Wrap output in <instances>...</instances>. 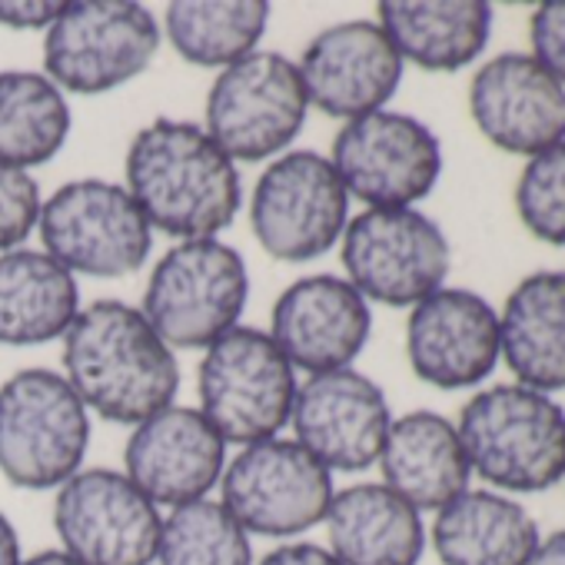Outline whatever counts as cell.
I'll use <instances>...</instances> for the list:
<instances>
[{
  "mask_svg": "<svg viewBox=\"0 0 565 565\" xmlns=\"http://www.w3.org/2000/svg\"><path fill=\"white\" fill-rule=\"evenodd\" d=\"M64 380L97 416L140 426L173 406L180 366L147 317L124 300H97L64 333Z\"/></svg>",
  "mask_w": 565,
  "mask_h": 565,
  "instance_id": "cell-1",
  "label": "cell"
},
{
  "mask_svg": "<svg viewBox=\"0 0 565 565\" xmlns=\"http://www.w3.org/2000/svg\"><path fill=\"white\" fill-rule=\"evenodd\" d=\"M127 193L167 236L216 239L243 203L236 163L190 120H153L127 150Z\"/></svg>",
  "mask_w": 565,
  "mask_h": 565,
  "instance_id": "cell-2",
  "label": "cell"
},
{
  "mask_svg": "<svg viewBox=\"0 0 565 565\" xmlns=\"http://www.w3.org/2000/svg\"><path fill=\"white\" fill-rule=\"evenodd\" d=\"M456 429L472 472L502 492H542L565 476V409L539 390H482Z\"/></svg>",
  "mask_w": 565,
  "mask_h": 565,
  "instance_id": "cell-3",
  "label": "cell"
},
{
  "mask_svg": "<svg viewBox=\"0 0 565 565\" xmlns=\"http://www.w3.org/2000/svg\"><path fill=\"white\" fill-rule=\"evenodd\" d=\"M90 416L64 373L21 370L0 386V472L18 489H61L81 472Z\"/></svg>",
  "mask_w": 565,
  "mask_h": 565,
  "instance_id": "cell-4",
  "label": "cell"
},
{
  "mask_svg": "<svg viewBox=\"0 0 565 565\" xmlns=\"http://www.w3.org/2000/svg\"><path fill=\"white\" fill-rule=\"evenodd\" d=\"M249 300L243 256L220 239H183L150 273L143 317L170 350H210Z\"/></svg>",
  "mask_w": 565,
  "mask_h": 565,
  "instance_id": "cell-5",
  "label": "cell"
},
{
  "mask_svg": "<svg viewBox=\"0 0 565 565\" xmlns=\"http://www.w3.org/2000/svg\"><path fill=\"white\" fill-rule=\"evenodd\" d=\"M307 110L300 67L276 51H253L216 74L203 130L233 163H263L290 150Z\"/></svg>",
  "mask_w": 565,
  "mask_h": 565,
  "instance_id": "cell-6",
  "label": "cell"
},
{
  "mask_svg": "<svg viewBox=\"0 0 565 565\" xmlns=\"http://www.w3.org/2000/svg\"><path fill=\"white\" fill-rule=\"evenodd\" d=\"M200 413L223 443L253 446L276 439L290 423L297 399V370L269 333L233 327L200 363Z\"/></svg>",
  "mask_w": 565,
  "mask_h": 565,
  "instance_id": "cell-7",
  "label": "cell"
},
{
  "mask_svg": "<svg viewBox=\"0 0 565 565\" xmlns=\"http://www.w3.org/2000/svg\"><path fill=\"white\" fill-rule=\"evenodd\" d=\"M160 51L157 18L134 0L64 4L44 38V71L71 94L97 97L140 77Z\"/></svg>",
  "mask_w": 565,
  "mask_h": 565,
  "instance_id": "cell-8",
  "label": "cell"
},
{
  "mask_svg": "<svg viewBox=\"0 0 565 565\" xmlns=\"http://www.w3.org/2000/svg\"><path fill=\"white\" fill-rule=\"evenodd\" d=\"M350 223V193L330 157L287 150L256 180L249 226L279 263H310L330 253Z\"/></svg>",
  "mask_w": 565,
  "mask_h": 565,
  "instance_id": "cell-9",
  "label": "cell"
},
{
  "mask_svg": "<svg viewBox=\"0 0 565 565\" xmlns=\"http://www.w3.org/2000/svg\"><path fill=\"white\" fill-rule=\"evenodd\" d=\"M44 253L64 269L120 279L137 273L153 246V226L134 203L127 186L107 180L64 183L41 203L38 220Z\"/></svg>",
  "mask_w": 565,
  "mask_h": 565,
  "instance_id": "cell-10",
  "label": "cell"
},
{
  "mask_svg": "<svg viewBox=\"0 0 565 565\" xmlns=\"http://www.w3.org/2000/svg\"><path fill=\"white\" fill-rule=\"evenodd\" d=\"M223 509L246 535L290 539L320 525L333 502L330 469L297 439L243 446L220 479Z\"/></svg>",
  "mask_w": 565,
  "mask_h": 565,
  "instance_id": "cell-11",
  "label": "cell"
},
{
  "mask_svg": "<svg viewBox=\"0 0 565 565\" xmlns=\"http://www.w3.org/2000/svg\"><path fill=\"white\" fill-rule=\"evenodd\" d=\"M449 239L436 220L406 210H366L343 230V266L356 294L383 307H416L449 276Z\"/></svg>",
  "mask_w": 565,
  "mask_h": 565,
  "instance_id": "cell-12",
  "label": "cell"
},
{
  "mask_svg": "<svg viewBox=\"0 0 565 565\" xmlns=\"http://www.w3.org/2000/svg\"><path fill=\"white\" fill-rule=\"evenodd\" d=\"M347 193L370 210H406L443 177V143L416 117L376 110L343 124L330 157Z\"/></svg>",
  "mask_w": 565,
  "mask_h": 565,
  "instance_id": "cell-13",
  "label": "cell"
},
{
  "mask_svg": "<svg viewBox=\"0 0 565 565\" xmlns=\"http://www.w3.org/2000/svg\"><path fill=\"white\" fill-rule=\"evenodd\" d=\"M54 529L81 565H153L160 509L117 469H81L54 499Z\"/></svg>",
  "mask_w": 565,
  "mask_h": 565,
  "instance_id": "cell-14",
  "label": "cell"
},
{
  "mask_svg": "<svg viewBox=\"0 0 565 565\" xmlns=\"http://www.w3.org/2000/svg\"><path fill=\"white\" fill-rule=\"evenodd\" d=\"M290 423L297 429V443L330 472H363L380 462L393 413L370 376L356 370H333L297 386Z\"/></svg>",
  "mask_w": 565,
  "mask_h": 565,
  "instance_id": "cell-15",
  "label": "cell"
},
{
  "mask_svg": "<svg viewBox=\"0 0 565 565\" xmlns=\"http://www.w3.org/2000/svg\"><path fill=\"white\" fill-rule=\"evenodd\" d=\"M373 330L370 303L343 276H303L279 294L269 340L294 370L310 376L350 370Z\"/></svg>",
  "mask_w": 565,
  "mask_h": 565,
  "instance_id": "cell-16",
  "label": "cell"
},
{
  "mask_svg": "<svg viewBox=\"0 0 565 565\" xmlns=\"http://www.w3.org/2000/svg\"><path fill=\"white\" fill-rule=\"evenodd\" d=\"M307 97L337 120L376 114L403 84V57L376 21H343L317 34L297 64Z\"/></svg>",
  "mask_w": 565,
  "mask_h": 565,
  "instance_id": "cell-17",
  "label": "cell"
},
{
  "mask_svg": "<svg viewBox=\"0 0 565 565\" xmlns=\"http://www.w3.org/2000/svg\"><path fill=\"white\" fill-rule=\"evenodd\" d=\"M406 356L423 383L436 390H472L502 360L499 317L486 297L443 287L413 307L406 320Z\"/></svg>",
  "mask_w": 565,
  "mask_h": 565,
  "instance_id": "cell-18",
  "label": "cell"
},
{
  "mask_svg": "<svg viewBox=\"0 0 565 565\" xmlns=\"http://www.w3.org/2000/svg\"><path fill=\"white\" fill-rule=\"evenodd\" d=\"M127 479L160 509L190 505L223 479L226 443L200 409L167 406L134 426L124 449Z\"/></svg>",
  "mask_w": 565,
  "mask_h": 565,
  "instance_id": "cell-19",
  "label": "cell"
},
{
  "mask_svg": "<svg viewBox=\"0 0 565 565\" xmlns=\"http://www.w3.org/2000/svg\"><path fill=\"white\" fill-rule=\"evenodd\" d=\"M469 114L479 134L505 150L535 157L565 140V87L532 54H499L469 87Z\"/></svg>",
  "mask_w": 565,
  "mask_h": 565,
  "instance_id": "cell-20",
  "label": "cell"
},
{
  "mask_svg": "<svg viewBox=\"0 0 565 565\" xmlns=\"http://www.w3.org/2000/svg\"><path fill=\"white\" fill-rule=\"evenodd\" d=\"M380 466L386 479L383 486L419 512H439L449 505L469 489L472 476L459 429L433 409H416L390 423Z\"/></svg>",
  "mask_w": 565,
  "mask_h": 565,
  "instance_id": "cell-21",
  "label": "cell"
},
{
  "mask_svg": "<svg viewBox=\"0 0 565 565\" xmlns=\"http://www.w3.org/2000/svg\"><path fill=\"white\" fill-rule=\"evenodd\" d=\"M330 552L343 565H416L426 548L419 509L383 482L333 492L327 512Z\"/></svg>",
  "mask_w": 565,
  "mask_h": 565,
  "instance_id": "cell-22",
  "label": "cell"
},
{
  "mask_svg": "<svg viewBox=\"0 0 565 565\" xmlns=\"http://www.w3.org/2000/svg\"><path fill=\"white\" fill-rule=\"evenodd\" d=\"M499 353L519 386L565 390V273L539 269L509 294L499 317Z\"/></svg>",
  "mask_w": 565,
  "mask_h": 565,
  "instance_id": "cell-23",
  "label": "cell"
},
{
  "mask_svg": "<svg viewBox=\"0 0 565 565\" xmlns=\"http://www.w3.org/2000/svg\"><path fill=\"white\" fill-rule=\"evenodd\" d=\"M380 28L396 54L433 74L469 67L489 44L492 8L486 0H383Z\"/></svg>",
  "mask_w": 565,
  "mask_h": 565,
  "instance_id": "cell-24",
  "label": "cell"
},
{
  "mask_svg": "<svg viewBox=\"0 0 565 565\" xmlns=\"http://www.w3.org/2000/svg\"><path fill=\"white\" fill-rule=\"evenodd\" d=\"M539 542L529 509L489 489H466L433 522V548L443 565H529Z\"/></svg>",
  "mask_w": 565,
  "mask_h": 565,
  "instance_id": "cell-25",
  "label": "cell"
},
{
  "mask_svg": "<svg viewBox=\"0 0 565 565\" xmlns=\"http://www.w3.org/2000/svg\"><path fill=\"white\" fill-rule=\"evenodd\" d=\"M77 313V279L54 256L24 246L0 253V343L44 347L64 340Z\"/></svg>",
  "mask_w": 565,
  "mask_h": 565,
  "instance_id": "cell-26",
  "label": "cell"
},
{
  "mask_svg": "<svg viewBox=\"0 0 565 565\" xmlns=\"http://www.w3.org/2000/svg\"><path fill=\"white\" fill-rule=\"evenodd\" d=\"M269 14L263 0H173L163 14V31L186 64L226 71L256 51Z\"/></svg>",
  "mask_w": 565,
  "mask_h": 565,
  "instance_id": "cell-27",
  "label": "cell"
},
{
  "mask_svg": "<svg viewBox=\"0 0 565 565\" xmlns=\"http://www.w3.org/2000/svg\"><path fill=\"white\" fill-rule=\"evenodd\" d=\"M71 137L64 90L38 71L0 74V160L31 170L51 163Z\"/></svg>",
  "mask_w": 565,
  "mask_h": 565,
  "instance_id": "cell-28",
  "label": "cell"
},
{
  "mask_svg": "<svg viewBox=\"0 0 565 565\" xmlns=\"http://www.w3.org/2000/svg\"><path fill=\"white\" fill-rule=\"evenodd\" d=\"M160 565H253L246 529L223 502L200 499L170 509L157 545Z\"/></svg>",
  "mask_w": 565,
  "mask_h": 565,
  "instance_id": "cell-29",
  "label": "cell"
},
{
  "mask_svg": "<svg viewBox=\"0 0 565 565\" xmlns=\"http://www.w3.org/2000/svg\"><path fill=\"white\" fill-rule=\"evenodd\" d=\"M515 210L535 239L565 246V140L529 157L515 183Z\"/></svg>",
  "mask_w": 565,
  "mask_h": 565,
  "instance_id": "cell-30",
  "label": "cell"
},
{
  "mask_svg": "<svg viewBox=\"0 0 565 565\" xmlns=\"http://www.w3.org/2000/svg\"><path fill=\"white\" fill-rule=\"evenodd\" d=\"M41 203L34 177L0 160V253L18 249L38 230Z\"/></svg>",
  "mask_w": 565,
  "mask_h": 565,
  "instance_id": "cell-31",
  "label": "cell"
},
{
  "mask_svg": "<svg viewBox=\"0 0 565 565\" xmlns=\"http://www.w3.org/2000/svg\"><path fill=\"white\" fill-rule=\"evenodd\" d=\"M532 57L565 87V0L539 4L529 21Z\"/></svg>",
  "mask_w": 565,
  "mask_h": 565,
  "instance_id": "cell-32",
  "label": "cell"
},
{
  "mask_svg": "<svg viewBox=\"0 0 565 565\" xmlns=\"http://www.w3.org/2000/svg\"><path fill=\"white\" fill-rule=\"evenodd\" d=\"M57 0H0V24L11 31H47L61 18Z\"/></svg>",
  "mask_w": 565,
  "mask_h": 565,
  "instance_id": "cell-33",
  "label": "cell"
},
{
  "mask_svg": "<svg viewBox=\"0 0 565 565\" xmlns=\"http://www.w3.org/2000/svg\"><path fill=\"white\" fill-rule=\"evenodd\" d=\"M256 565H343V562L317 542H287L266 552Z\"/></svg>",
  "mask_w": 565,
  "mask_h": 565,
  "instance_id": "cell-34",
  "label": "cell"
},
{
  "mask_svg": "<svg viewBox=\"0 0 565 565\" xmlns=\"http://www.w3.org/2000/svg\"><path fill=\"white\" fill-rule=\"evenodd\" d=\"M21 539H18V529L14 522L0 512V565H21Z\"/></svg>",
  "mask_w": 565,
  "mask_h": 565,
  "instance_id": "cell-35",
  "label": "cell"
},
{
  "mask_svg": "<svg viewBox=\"0 0 565 565\" xmlns=\"http://www.w3.org/2000/svg\"><path fill=\"white\" fill-rule=\"evenodd\" d=\"M529 565H565V529L542 539Z\"/></svg>",
  "mask_w": 565,
  "mask_h": 565,
  "instance_id": "cell-36",
  "label": "cell"
},
{
  "mask_svg": "<svg viewBox=\"0 0 565 565\" xmlns=\"http://www.w3.org/2000/svg\"><path fill=\"white\" fill-rule=\"evenodd\" d=\"M21 565H81V562H77L74 555H67L64 548H44V552L24 558Z\"/></svg>",
  "mask_w": 565,
  "mask_h": 565,
  "instance_id": "cell-37",
  "label": "cell"
},
{
  "mask_svg": "<svg viewBox=\"0 0 565 565\" xmlns=\"http://www.w3.org/2000/svg\"><path fill=\"white\" fill-rule=\"evenodd\" d=\"M562 482H565V476H562Z\"/></svg>",
  "mask_w": 565,
  "mask_h": 565,
  "instance_id": "cell-38",
  "label": "cell"
}]
</instances>
